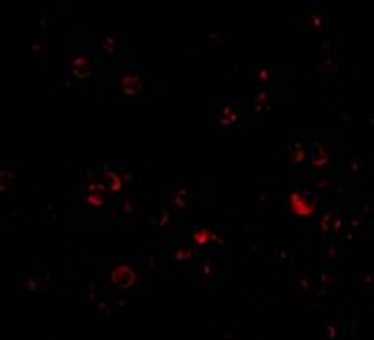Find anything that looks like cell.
Returning a JSON list of instances; mask_svg holds the SVG:
<instances>
[{
    "label": "cell",
    "instance_id": "cell-3",
    "mask_svg": "<svg viewBox=\"0 0 374 340\" xmlns=\"http://www.w3.org/2000/svg\"><path fill=\"white\" fill-rule=\"evenodd\" d=\"M68 71L74 79H87L93 75V58L87 52H74L68 56Z\"/></svg>",
    "mask_w": 374,
    "mask_h": 340
},
{
    "label": "cell",
    "instance_id": "cell-4",
    "mask_svg": "<svg viewBox=\"0 0 374 340\" xmlns=\"http://www.w3.org/2000/svg\"><path fill=\"white\" fill-rule=\"evenodd\" d=\"M117 87H119V91H121L123 95L133 97V95L143 93L145 81H143V75H139V73H135V71H125V73L119 75Z\"/></svg>",
    "mask_w": 374,
    "mask_h": 340
},
{
    "label": "cell",
    "instance_id": "cell-12",
    "mask_svg": "<svg viewBox=\"0 0 374 340\" xmlns=\"http://www.w3.org/2000/svg\"><path fill=\"white\" fill-rule=\"evenodd\" d=\"M306 157H308V151H306L304 141L294 143V149H292V155H290V163L292 165H300V163L306 161Z\"/></svg>",
    "mask_w": 374,
    "mask_h": 340
},
{
    "label": "cell",
    "instance_id": "cell-25",
    "mask_svg": "<svg viewBox=\"0 0 374 340\" xmlns=\"http://www.w3.org/2000/svg\"><path fill=\"white\" fill-rule=\"evenodd\" d=\"M326 258H336V246H326Z\"/></svg>",
    "mask_w": 374,
    "mask_h": 340
},
{
    "label": "cell",
    "instance_id": "cell-24",
    "mask_svg": "<svg viewBox=\"0 0 374 340\" xmlns=\"http://www.w3.org/2000/svg\"><path fill=\"white\" fill-rule=\"evenodd\" d=\"M171 222H173V220H169V212L163 210V212H161V220H159L157 224H159V226H169Z\"/></svg>",
    "mask_w": 374,
    "mask_h": 340
},
{
    "label": "cell",
    "instance_id": "cell-9",
    "mask_svg": "<svg viewBox=\"0 0 374 340\" xmlns=\"http://www.w3.org/2000/svg\"><path fill=\"white\" fill-rule=\"evenodd\" d=\"M103 179H105V185L113 191V193H119L125 189V181H123V175L113 169V167H103Z\"/></svg>",
    "mask_w": 374,
    "mask_h": 340
},
{
    "label": "cell",
    "instance_id": "cell-15",
    "mask_svg": "<svg viewBox=\"0 0 374 340\" xmlns=\"http://www.w3.org/2000/svg\"><path fill=\"white\" fill-rule=\"evenodd\" d=\"M85 185H87V191H105V189H107L105 181L97 179L95 173H87V181H85Z\"/></svg>",
    "mask_w": 374,
    "mask_h": 340
},
{
    "label": "cell",
    "instance_id": "cell-1",
    "mask_svg": "<svg viewBox=\"0 0 374 340\" xmlns=\"http://www.w3.org/2000/svg\"><path fill=\"white\" fill-rule=\"evenodd\" d=\"M288 206H290V212L292 216L300 218V220H306V218H312L318 210V201H312L306 197V193H302L300 189H292L290 191V197H288Z\"/></svg>",
    "mask_w": 374,
    "mask_h": 340
},
{
    "label": "cell",
    "instance_id": "cell-8",
    "mask_svg": "<svg viewBox=\"0 0 374 340\" xmlns=\"http://www.w3.org/2000/svg\"><path fill=\"white\" fill-rule=\"evenodd\" d=\"M22 290L32 292V294H46L48 292V278L46 276H28L20 284Z\"/></svg>",
    "mask_w": 374,
    "mask_h": 340
},
{
    "label": "cell",
    "instance_id": "cell-14",
    "mask_svg": "<svg viewBox=\"0 0 374 340\" xmlns=\"http://www.w3.org/2000/svg\"><path fill=\"white\" fill-rule=\"evenodd\" d=\"M272 105V93L270 91H260L254 97V109L256 111H266Z\"/></svg>",
    "mask_w": 374,
    "mask_h": 340
},
{
    "label": "cell",
    "instance_id": "cell-19",
    "mask_svg": "<svg viewBox=\"0 0 374 340\" xmlns=\"http://www.w3.org/2000/svg\"><path fill=\"white\" fill-rule=\"evenodd\" d=\"M207 42L213 46V48H223V42H226V34H209L207 36Z\"/></svg>",
    "mask_w": 374,
    "mask_h": 340
},
{
    "label": "cell",
    "instance_id": "cell-17",
    "mask_svg": "<svg viewBox=\"0 0 374 340\" xmlns=\"http://www.w3.org/2000/svg\"><path fill=\"white\" fill-rule=\"evenodd\" d=\"M322 22H324V16H322L318 10H314V12H310V14L306 16V24H308L310 28H322Z\"/></svg>",
    "mask_w": 374,
    "mask_h": 340
},
{
    "label": "cell",
    "instance_id": "cell-26",
    "mask_svg": "<svg viewBox=\"0 0 374 340\" xmlns=\"http://www.w3.org/2000/svg\"><path fill=\"white\" fill-rule=\"evenodd\" d=\"M300 282H302V288H304V290H310V284H308V278H304V276H302V280H300Z\"/></svg>",
    "mask_w": 374,
    "mask_h": 340
},
{
    "label": "cell",
    "instance_id": "cell-6",
    "mask_svg": "<svg viewBox=\"0 0 374 340\" xmlns=\"http://www.w3.org/2000/svg\"><path fill=\"white\" fill-rule=\"evenodd\" d=\"M171 206L177 212H187L191 208V191L187 189V185H179L173 189L171 193Z\"/></svg>",
    "mask_w": 374,
    "mask_h": 340
},
{
    "label": "cell",
    "instance_id": "cell-10",
    "mask_svg": "<svg viewBox=\"0 0 374 340\" xmlns=\"http://www.w3.org/2000/svg\"><path fill=\"white\" fill-rule=\"evenodd\" d=\"M85 208H103L107 203L105 191H87V195L83 197Z\"/></svg>",
    "mask_w": 374,
    "mask_h": 340
},
{
    "label": "cell",
    "instance_id": "cell-2",
    "mask_svg": "<svg viewBox=\"0 0 374 340\" xmlns=\"http://www.w3.org/2000/svg\"><path fill=\"white\" fill-rule=\"evenodd\" d=\"M107 280H109V284H111L113 288H123V290H127V288H133V286H135V282H137V272H135V268H133L131 264L121 262V264H115V266L111 268Z\"/></svg>",
    "mask_w": 374,
    "mask_h": 340
},
{
    "label": "cell",
    "instance_id": "cell-11",
    "mask_svg": "<svg viewBox=\"0 0 374 340\" xmlns=\"http://www.w3.org/2000/svg\"><path fill=\"white\" fill-rule=\"evenodd\" d=\"M211 240H215V234H213L209 228H199V230H195V232L191 234V242H193L195 246H199V248L207 246Z\"/></svg>",
    "mask_w": 374,
    "mask_h": 340
},
{
    "label": "cell",
    "instance_id": "cell-5",
    "mask_svg": "<svg viewBox=\"0 0 374 340\" xmlns=\"http://www.w3.org/2000/svg\"><path fill=\"white\" fill-rule=\"evenodd\" d=\"M215 121L219 127H234L240 121V113L238 107L234 103H221L217 113H215Z\"/></svg>",
    "mask_w": 374,
    "mask_h": 340
},
{
    "label": "cell",
    "instance_id": "cell-22",
    "mask_svg": "<svg viewBox=\"0 0 374 340\" xmlns=\"http://www.w3.org/2000/svg\"><path fill=\"white\" fill-rule=\"evenodd\" d=\"M330 224H332V214H326V216L320 220V224H318V226H320V230H322L324 234H328V232L332 230V226H330Z\"/></svg>",
    "mask_w": 374,
    "mask_h": 340
},
{
    "label": "cell",
    "instance_id": "cell-18",
    "mask_svg": "<svg viewBox=\"0 0 374 340\" xmlns=\"http://www.w3.org/2000/svg\"><path fill=\"white\" fill-rule=\"evenodd\" d=\"M0 177H2V179H0V185H2V189H8V187L14 185V173L8 175V169H6V167L0 171Z\"/></svg>",
    "mask_w": 374,
    "mask_h": 340
},
{
    "label": "cell",
    "instance_id": "cell-7",
    "mask_svg": "<svg viewBox=\"0 0 374 340\" xmlns=\"http://www.w3.org/2000/svg\"><path fill=\"white\" fill-rule=\"evenodd\" d=\"M330 149L322 143V141H316L314 147H312V167L314 169H326L330 165Z\"/></svg>",
    "mask_w": 374,
    "mask_h": 340
},
{
    "label": "cell",
    "instance_id": "cell-13",
    "mask_svg": "<svg viewBox=\"0 0 374 340\" xmlns=\"http://www.w3.org/2000/svg\"><path fill=\"white\" fill-rule=\"evenodd\" d=\"M119 36L117 34H103L101 36V48L107 52V54H115L117 48H119Z\"/></svg>",
    "mask_w": 374,
    "mask_h": 340
},
{
    "label": "cell",
    "instance_id": "cell-21",
    "mask_svg": "<svg viewBox=\"0 0 374 340\" xmlns=\"http://www.w3.org/2000/svg\"><path fill=\"white\" fill-rule=\"evenodd\" d=\"M318 280H320V284H324V286H332V284L336 282V274H332V272H322Z\"/></svg>",
    "mask_w": 374,
    "mask_h": 340
},
{
    "label": "cell",
    "instance_id": "cell-23",
    "mask_svg": "<svg viewBox=\"0 0 374 340\" xmlns=\"http://www.w3.org/2000/svg\"><path fill=\"white\" fill-rule=\"evenodd\" d=\"M272 79V71L270 69H264V66H262V69H258V81L260 83H268Z\"/></svg>",
    "mask_w": 374,
    "mask_h": 340
},
{
    "label": "cell",
    "instance_id": "cell-20",
    "mask_svg": "<svg viewBox=\"0 0 374 340\" xmlns=\"http://www.w3.org/2000/svg\"><path fill=\"white\" fill-rule=\"evenodd\" d=\"M348 169H350L352 173H362V171L366 169V163H364L362 159H358V157H352V161H350Z\"/></svg>",
    "mask_w": 374,
    "mask_h": 340
},
{
    "label": "cell",
    "instance_id": "cell-16",
    "mask_svg": "<svg viewBox=\"0 0 374 340\" xmlns=\"http://www.w3.org/2000/svg\"><path fill=\"white\" fill-rule=\"evenodd\" d=\"M191 256H193V252H191L189 248H177V250L171 254V260H173V262L183 264V262H189V260H191Z\"/></svg>",
    "mask_w": 374,
    "mask_h": 340
}]
</instances>
